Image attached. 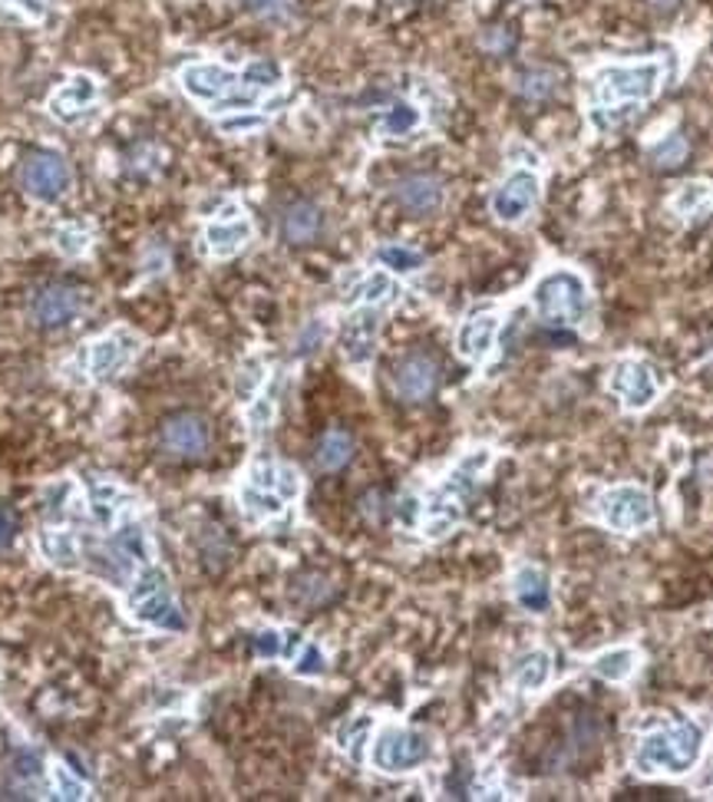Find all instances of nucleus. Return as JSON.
<instances>
[{"label": "nucleus", "instance_id": "0eeeda50", "mask_svg": "<svg viewBox=\"0 0 713 802\" xmlns=\"http://www.w3.org/2000/svg\"><path fill=\"white\" fill-rule=\"evenodd\" d=\"M595 512L611 532H624V535L645 532L658 519L651 493L645 486H634V483H621V486L604 489L595 502Z\"/></svg>", "mask_w": 713, "mask_h": 802}, {"label": "nucleus", "instance_id": "f704fd0d", "mask_svg": "<svg viewBox=\"0 0 713 802\" xmlns=\"http://www.w3.org/2000/svg\"><path fill=\"white\" fill-rule=\"evenodd\" d=\"M90 245H93V234H90V228H84V225H66V228L56 231V252L66 255V258L87 255Z\"/></svg>", "mask_w": 713, "mask_h": 802}, {"label": "nucleus", "instance_id": "72a5a7b5", "mask_svg": "<svg viewBox=\"0 0 713 802\" xmlns=\"http://www.w3.org/2000/svg\"><path fill=\"white\" fill-rule=\"evenodd\" d=\"M555 87H559V73L555 69H545V66H535V69H525L519 76V93L529 97V100H545L555 93Z\"/></svg>", "mask_w": 713, "mask_h": 802}, {"label": "nucleus", "instance_id": "79ce46f5", "mask_svg": "<svg viewBox=\"0 0 713 802\" xmlns=\"http://www.w3.org/2000/svg\"><path fill=\"white\" fill-rule=\"evenodd\" d=\"M245 4H249L258 17L284 21V17H291V4H294V0H245Z\"/></svg>", "mask_w": 713, "mask_h": 802}, {"label": "nucleus", "instance_id": "9b49d317", "mask_svg": "<svg viewBox=\"0 0 713 802\" xmlns=\"http://www.w3.org/2000/svg\"><path fill=\"white\" fill-rule=\"evenodd\" d=\"M24 189L40 205H56L69 189V169L56 152H37L24 163Z\"/></svg>", "mask_w": 713, "mask_h": 802}, {"label": "nucleus", "instance_id": "1a4fd4ad", "mask_svg": "<svg viewBox=\"0 0 713 802\" xmlns=\"http://www.w3.org/2000/svg\"><path fill=\"white\" fill-rule=\"evenodd\" d=\"M542 199V179L535 169H512L489 199L493 215L502 225H522Z\"/></svg>", "mask_w": 713, "mask_h": 802}, {"label": "nucleus", "instance_id": "f3484780", "mask_svg": "<svg viewBox=\"0 0 713 802\" xmlns=\"http://www.w3.org/2000/svg\"><path fill=\"white\" fill-rule=\"evenodd\" d=\"M499 338V317L496 314H472L456 331V351L469 364H486L496 351Z\"/></svg>", "mask_w": 713, "mask_h": 802}, {"label": "nucleus", "instance_id": "f8f14e48", "mask_svg": "<svg viewBox=\"0 0 713 802\" xmlns=\"http://www.w3.org/2000/svg\"><path fill=\"white\" fill-rule=\"evenodd\" d=\"M142 351V341L139 334L126 331V328H116L110 334H103L100 341L90 344V357H87V367H90V377L93 380H113L119 370H126L136 354Z\"/></svg>", "mask_w": 713, "mask_h": 802}, {"label": "nucleus", "instance_id": "393cba45", "mask_svg": "<svg viewBox=\"0 0 713 802\" xmlns=\"http://www.w3.org/2000/svg\"><path fill=\"white\" fill-rule=\"evenodd\" d=\"M238 502H242V512L252 525H262V522H271L278 515H284L288 502L275 493H265L252 483H245L242 489H238Z\"/></svg>", "mask_w": 713, "mask_h": 802}, {"label": "nucleus", "instance_id": "c9c22d12", "mask_svg": "<svg viewBox=\"0 0 713 802\" xmlns=\"http://www.w3.org/2000/svg\"><path fill=\"white\" fill-rule=\"evenodd\" d=\"M651 158H654V166H661V169H674V166H680L684 158H687V139H684L680 132L664 136V139L651 149Z\"/></svg>", "mask_w": 713, "mask_h": 802}, {"label": "nucleus", "instance_id": "58836bf2", "mask_svg": "<svg viewBox=\"0 0 713 802\" xmlns=\"http://www.w3.org/2000/svg\"><path fill=\"white\" fill-rule=\"evenodd\" d=\"M262 126H265V116L249 113V110H242V113H231V116H221V119H218V129H221V132H228V136L258 132Z\"/></svg>", "mask_w": 713, "mask_h": 802}, {"label": "nucleus", "instance_id": "cd10ccee", "mask_svg": "<svg viewBox=\"0 0 713 802\" xmlns=\"http://www.w3.org/2000/svg\"><path fill=\"white\" fill-rule=\"evenodd\" d=\"M400 294H404V288L393 281L390 271H373L354 288L351 301H360V304H370V307H390V304L400 301Z\"/></svg>", "mask_w": 713, "mask_h": 802}, {"label": "nucleus", "instance_id": "473e14b6", "mask_svg": "<svg viewBox=\"0 0 713 802\" xmlns=\"http://www.w3.org/2000/svg\"><path fill=\"white\" fill-rule=\"evenodd\" d=\"M423 113L413 103H393L383 116H380V136H410L413 129H420Z\"/></svg>", "mask_w": 713, "mask_h": 802}, {"label": "nucleus", "instance_id": "2f4dec72", "mask_svg": "<svg viewBox=\"0 0 713 802\" xmlns=\"http://www.w3.org/2000/svg\"><path fill=\"white\" fill-rule=\"evenodd\" d=\"M710 205H713V186H710V182H684V186L674 192V199H671V208H674L677 215H684V218L700 215V212H706Z\"/></svg>", "mask_w": 713, "mask_h": 802}, {"label": "nucleus", "instance_id": "aec40b11", "mask_svg": "<svg viewBox=\"0 0 713 802\" xmlns=\"http://www.w3.org/2000/svg\"><path fill=\"white\" fill-rule=\"evenodd\" d=\"M393 195L410 215H436L446 202V192L433 176H407L396 182Z\"/></svg>", "mask_w": 713, "mask_h": 802}, {"label": "nucleus", "instance_id": "bb28decb", "mask_svg": "<svg viewBox=\"0 0 713 802\" xmlns=\"http://www.w3.org/2000/svg\"><path fill=\"white\" fill-rule=\"evenodd\" d=\"M638 651L634 648H611V651H601L595 661H591V674L608 680V684H624L634 671H638Z\"/></svg>", "mask_w": 713, "mask_h": 802}, {"label": "nucleus", "instance_id": "6e6552de", "mask_svg": "<svg viewBox=\"0 0 713 802\" xmlns=\"http://www.w3.org/2000/svg\"><path fill=\"white\" fill-rule=\"evenodd\" d=\"M608 390L621 399V407L627 413H641L661 396V380L648 360L624 357V360H617V367L608 380Z\"/></svg>", "mask_w": 713, "mask_h": 802}, {"label": "nucleus", "instance_id": "a18cd8bd", "mask_svg": "<svg viewBox=\"0 0 713 802\" xmlns=\"http://www.w3.org/2000/svg\"><path fill=\"white\" fill-rule=\"evenodd\" d=\"M324 341V324L321 320H314V324L301 334V341H297V354H307V351H314V344H321Z\"/></svg>", "mask_w": 713, "mask_h": 802}, {"label": "nucleus", "instance_id": "4be33fe9", "mask_svg": "<svg viewBox=\"0 0 713 802\" xmlns=\"http://www.w3.org/2000/svg\"><path fill=\"white\" fill-rule=\"evenodd\" d=\"M245 483H252L265 493H275L284 502H294L301 496V472L294 466H284V462H255L249 469Z\"/></svg>", "mask_w": 713, "mask_h": 802}, {"label": "nucleus", "instance_id": "6ab92c4d", "mask_svg": "<svg viewBox=\"0 0 713 802\" xmlns=\"http://www.w3.org/2000/svg\"><path fill=\"white\" fill-rule=\"evenodd\" d=\"M393 390L400 399H410V404H420L436 390V364L430 357H407L393 373Z\"/></svg>", "mask_w": 713, "mask_h": 802}, {"label": "nucleus", "instance_id": "4c0bfd02", "mask_svg": "<svg viewBox=\"0 0 713 802\" xmlns=\"http://www.w3.org/2000/svg\"><path fill=\"white\" fill-rule=\"evenodd\" d=\"M53 795L56 799H87L90 795V786L73 776V769H66L63 763L53 766Z\"/></svg>", "mask_w": 713, "mask_h": 802}, {"label": "nucleus", "instance_id": "f257e3e1", "mask_svg": "<svg viewBox=\"0 0 713 802\" xmlns=\"http://www.w3.org/2000/svg\"><path fill=\"white\" fill-rule=\"evenodd\" d=\"M182 90L208 106V113L255 110L265 93L284 84V69L275 60H252L245 69H228L221 63H189L179 73Z\"/></svg>", "mask_w": 713, "mask_h": 802}, {"label": "nucleus", "instance_id": "dca6fc26", "mask_svg": "<svg viewBox=\"0 0 713 802\" xmlns=\"http://www.w3.org/2000/svg\"><path fill=\"white\" fill-rule=\"evenodd\" d=\"M158 443L166 446V453L173 456H182V459H195L208 449L212 443V433H208V423L195 413H179L173 420L163 423V433H158Z\"/></svg>", "mask_w": 713, "mask_h": 802}, {"label": "nucleus", "instance_id": "ddd939ff", "mask_svg": "<svg viewBox=\"0 0 713 802\" xmlns=\"http://www.w3.org/2000/svg\"><path fill=\"white\" fill-rule=\"evenodd\" d=\"M380 338V307H357L341 324V354L351 367H367L377 354Z\"/></svg>", "mask_w": 713, "mask_h": 802}, {"label": "nucleus", "instance_id": "412c9836", "mask_svg": "<svg viewBox=\"0 0 713 802\" xmlns=\"http://www.w3.org/2000/svg\"><path fill=\"white\" fill-rule=\"evenodd\" d=\"M512 598L522 611L545 614L551 608V578L535 565H522L512 575Z\"/></svg>", "mask_w": 713, "mask_h": 802}, {"label": "nucleus", "instance_id": "a878e982", "mask_svg": "<svg viewBox=\"0 0 713 802\" xmlns=\"http://www.w3.org/2000/svg\"><path fill=\"white\" fill-rule=\"evenodd\" d=\"M512 680L522 693H538L545 690V684L551 680V654L535 648L529 651L525 658H519L515 671H512Z\"/></svg>", "mask_w": 713, "mask_h": 802}, {"label": "nucleus", "instance_id": "c03bdc74", "mask_svg": "<svg viewBox=\"0 0 713 802\" xmlns=\"http://www.w3.org/2000/svg\"><path fill=\"white\" fill-rule=\"evenodd\" d=\"M4 4H11L14 11H21L27 21H43L47 17V0H4Z\"/></svg>", "mask_w": 713, "mask_h": 802}, {"label": "nucleus", "instance_id": "ea45409f", "mask_svg": "<svg viewBox=\"0 0 713 802\" xmlns=\"http://www.w3.org/2000/svg\"><path fill=\"white\" fill-rule=\"evenodd\" d=\"M271 420H275V390H271V393H258V396H255V404L249 407V427H252L255 433L268 430Z\"/></svg>", "mask_w": 713, "mask_h": 802}, {"label": "nucleus", "instance_id": "37998d69", "mask_svg": "<svg viewBox=\"0 0 713 802\" xmlns=\"http://www.w3.org/2000/svg\"><path fill=\"white\" fill-rule=\"evenodd\" d=\"M17 529H21V522H17V512H14L11 506H4V502H0V551H4V548H11V545H14V538H17Z\"/></svg>", "mask_w": 713, "mask_h": 802}, {"label": "nucleus", "instance_id": "a19ab883", "mask_svg": "<svg viewBox=\"0 0 713 802\" xmlns=\"http://www.w3.org/2000/svg\"><path fill=\"white\" fill-rule=\"evenodd\" d=\"M265 364L258 360V357H252L245 367H242V377H238V393L242 396H255L258 393V386H262V380H265Z\"/></svg>", "mask_w": 713, "mask_h": 802}, {"label": "nucleus", "instance_id": "39448f33", "mask_svg": "<svg viewBox=\"0 0 713 802\" xmlns=\"http://www.w3.org/2000/svg\"><path fill=\"white\" fill-rule=\"evenodd\" d=\"M664 87V60H645V63H621L604 66L591 76V97L595 110H621V106H641L654 100Z\"/></svg>", "mask_w": 713, "mask_h": 802}, {"label": "nucleus", "instance_id": "2eb2a0df", "mask_svg": "<svg viewBox=\"0 0 713 802\" xmlns=\"http://www.w3.org/2000/svg\"><path fill=\"white\" fill-rule=\"evenodd\" d=\"M79 314H84V294L69 284L40 288L30 301V317L40 328H66Z\"/></svg>", "mask_w": 713, "mask_h": 802}, {"label": "nucleus", "instance_id": "423d86ee", "mask_svg": "<svg viewBox=\"0 0 713 802\" xmlns=\"http://www.w3.org/2000/svg\"><path fill=\"white\" fill-rule=\"evenodd\" d=\"M433 760V737L426 730L413 727H383L377 740L370 743V763L373 769L386 776H407L417 773Z\"/></svg>", "mask_w": 713, "mask_h": 802}, {"label": "nucleus", "instance_id": "4468645a", "mask_svg": "<svg viewBox=\"0 0 713 802\" xmlns=\"http://www.w3.org/2000/svg\"><path fill=\"white\" fill-rule=\"evenodd\" d=\"M100 103V84L90 73H73L60 90H53L47 110L56 123H79L84 116H90Z\"/></svg>", "mask_w": 713, "mask_h": 802}, {"label": "nucleus", "instance_id": "49530a36", "mask_svg": "<svg viewBox=\"0 0 713 802\" xmlns=\"http://www.w3.org/2000/svg\"><path fill=\"white\" fill-rule=\"evenodd\" d=\"M651 4L658 8V11H671V8H677L680 0H651Z\"/></svg>", "mask_w": 713, "mask_h": 802}, {"label": "nucleus", "instance_id": "7ed1b4c3", "mask_svg": "<svg viewBox=\"0 0 713 802\" xmlns=\"http://www.w3.org/2000/svg\"><path fill=\"white\" fill-rule=\"evenodd\" d=\"M703 727L693 720H677V724L658 727L645 734L634 747L631 766L641 776H684L703 756Z\"/></svg>", "mask_w": 713, "mask_h": 802}, {"label": "nucleus", "instance_id": "9d476101", "mask_svg": "<svg viewBox=\"0 0 713 802\" xmlns=\"http://www.w3.org/2000/svg\"><path fill=\"white\" fill-rule=\"evenodd\" d=\"M252 234H255V228H252V221H249L245 208L238 205V202H231V205H225V208H221V215H218V218H212V221L205 225V234H202V252H205L208 258L225 262V258H231V255L242 252V249L252 242Z\"/></svg>", "mask_w": 713, "mask_h": 802}, {"label": "nucleus", "instance_id": "f03ea898", "mask_svg": "<svg viewBox=\"0 0 713 802\" xmlns=\"http://www.w3.org/2000/svg\"><path fill=\"white\" fill-rule=\"evenodd\" d=\"M493 456L496 453L489 446H475L449 469V475L433 489V496L426 499V509H423V535L426 538H443L462 522L466 502L475 496V489H480L483 475L493 466Z\"/></svg>", "mask_w": 713, "mask_h": 802}, {"label": "nucleus", "instance_id": "20e7f679", "mask_svg": "<svg viewBox=\"0 0 713 802\" xmlns=\"http://www.w3.org/2000/svg\"><path fill=\"white\" fill-rule=\"evenodd\" d=\"M535 314L559 328H588L595 317V297L588 281L575 268H551L532 288Z\"/></svg>", "mask_w": 713, "mask_h": 802}, {"label": "nucleus", "instance_id": "7c9ffc66", "mask_svg": "<svg viewBox=\"0 0 713 802\" xmlns=\"http://www.w3.org/2000/svg\"><path fill=\"white\" fill-rule=\"evenodd\" d=\"M351 456H354V440L341 430H331L321 443H317V466L328 469V472L347 466Z\"/></svg>", "mask_w": 713, "mask_h": 802}, {"label": "nucleus", "instance_id": "b1692460", "mask_svg": "<svg viewBox=\"0 0 713 802\" xmlns=\"http://www.w3.org/2000/svg\"><path fill=\"white\" fill-rule=\"evenodd\" d=\"M321 221H324L321 208L310 205V202H297V205H291L284 212L281 231H284V238H288L291 245H304V242H310V238H317V231H321Z\"/></svg>", "mask_w": 713, "mask_h": 802}, {"label": "nucleus", "instance_id": "a211bd4d", "mask_svg": "<svg viewBox=\"0 0 713 802\" xmlns=\"http://www.w3.org/2000/svg\"><path fill=\"white\" fill-rule=\"evenodd\" d=\"M43 792V756L37 750H21L0 779V795L4 799H40Z\"/></svg>", "mask_w": 713, "mask_h": 802}, {"label": "nucleus", "instance_id": "c85d7f7f", "mask_svg": "<svg viewBox=\"0 0 713 802\" xmlns=\"http://www.w3.org/2000/svg\"><path fill=\"white\" fill-rule=\"evenodd\" d=\"M377 262L390 271V275H417L420 268H426V255L410 249V245H380L377 249Z\"/></svg>", "mask_w": 713, "mask_h": 802}, {"label": "nucleus", "instance_id": "c756f323", "mask_svg": "<svg viewBox=\"0 0 713 802\" xmlns=\"http://www.w3.org/2000/svg\"><path fill=\"white\" fill-rule=\"evenodd\" d=\"M370 734H373V716L370 713H357L338 730V750L347 753L351 760H360L364 747L370 743Z\"/></svg>", "mask_w": 713, "mask_h": 802}, {"label": "nucleus", "instance_id": "5701e85b", "mask_svg": "<svg viewBox=\"0 0 713 802\" xmlns=\"http://www.w3.org/2000/svg\"><path fill=\"white\" fill-rule=\"evenodd\" d=\"M40 551L60 572H79V535L73 529H43Z\"/></svg>", "mask_w": 713, "mask_h": 802}, {"label": "nucleus", "instance_id": "e433bc0d", "mask_svg": "<svg viewBox=\"0 0 713 802\" xmlns=\"http://www.w3.org/2000/svg\"><path fill=\"white\" fill-rule=\"evenodd\" d=\"M291 671L297 674V677H321L324 671H328V658H324V651L317 648V645H301V651L294 654V661H291Z\"/></svg>", "mask_w": 713, "mask_h": 802}]
</instances>
